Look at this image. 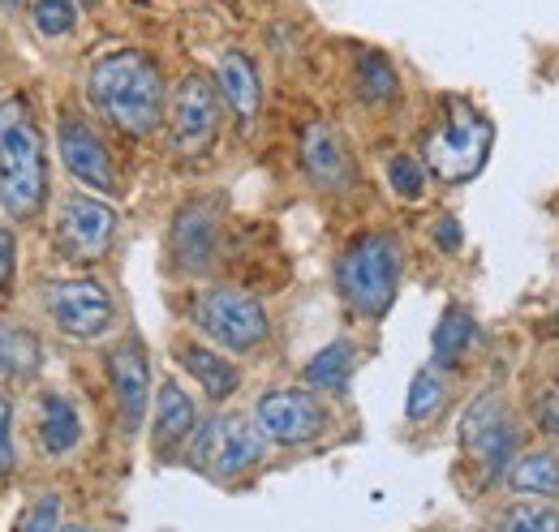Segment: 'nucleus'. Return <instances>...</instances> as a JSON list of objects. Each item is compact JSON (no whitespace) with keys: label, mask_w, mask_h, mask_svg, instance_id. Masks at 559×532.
<instances>
[{"label":"nucleus","mask_w":559,"mask_h":532,"mask_svg":"<svg viewBox=\"0 0 559 532\" xmlns=\"http://www.w3.org/2000/svg\"><path fill=\"white\" fill-rule=\"evenodd\" d=\"M108 383L117 391L126 434H139L142 421H146V408H151V361H146V348H142L139 335H126L108 352Z\"/></svg>","instance_id":"obj_14"},{"label":"nucleus","mask_w":559,"mask_h":532,"mask_svg":"<svg viewBox=\"0 0 559 532\" xmlns=\"http://www.w3.org/2000/svg\"><path fill=\"white\" fill-rule=\"evenodd\" d=\"M490 146H495V125L487 112H478L461 95H448L439 121L421 137V159L443 185H465L469 177L483 172Z\"/></svg>","instance_id":"obj_4"},{"label":"nucleus","mask_w":559,"mask_h":532,"mask_svg":"<svg viewBox=\"0 0 559 532\" xmlns=\"http://www.w3.org/2000/svg\"><path fill=\"white\" fill-rule=\"evenodd\" d=\"M17 464V447H13V403L0 391V476H9Z\"/></svg>","instance_id":"obj_30"},{"label":"nucleus","mask_w":559,"mask_h":532,"mask_svg":"<svg viewBox=\"0 0 559 532\" xmlns=\"http://www.w3.org/2000/svg\"><path fill=\"white\" fill-rule=\"evenodd\" d=\"M521 425L499 391H483L461 416V447L487 481H503V468L516 460Z\"/></svg>","instance_id":"obj_8"},{"label":"nucleus","mask_w":559,"mask_h":532,"mask_svg":"<svg viewBox=\"0 0 559 532\" xmlns=\"http://www.w3.org/2000/svg\"><path fill=\"white\" fill-rule=\"evenodd\" d=\"M448 396H452V387H448V370H439L435 361L421 365L418 374H414V383H409V396H405V416H409V425L435 421V416L443 412Z\"/></svg>","instance_id":"obj_24"},{"label":"nucleus","mask_w":559,"mask_h":532,"mask_svg":"<svg viewBox=\"0 0 559 532\" xmlns=\"http://www.w3.org/2000/svg\"><path fill=\"white\" fill-rule=\"evenodd\" d=\"M186 460L203 464L215 481H237L267 460V434L259 430L254 416H241V412L211 416L207 425H199Z\"/></svg>","instance_id":"obj_6"},{"label":"nucleus","mask_w":559,"mask_h":532,"mask_svg":"<svg viewBox=\"0 0 559 532\" xmlns=\"http://www.w3.org/2000/svg\"><path fill=\"white\" fill-rule=\"evenodd\" d=\"M48 198V155L44 133L35 125L31 99H0V210L13 219L39 215Z\"/></svg>","instance_id":"obj_2"},{"label":"nucleus","mask_w":559,"mask_h":532,"mask_svg":"<svg viewBox=\"0 0 559 532\" xmlns=\"http://www.w3.org/2000/svg\"><path fill=\"white\" fill-rule=\"evenodd\" d=\"M117 210L91 194H70L57 206V250L73 263H99L112 250Z\"/></svg>","instance_id":"obj_11"},{"label":"nucleus","mask_w":559,"mask_h":532,"mask_svg":"<svg viewBox=\"0 0 559 532\" xmlns=\"http://www.w3.org/2000/svg\"><path fill=\"white\" fill-rule=\"evenodd\" d=\"M474 343H478V323H474V314H469L465 305H456V301H452V305L439 314L435 335H430L435 365H439V370H456V365L474 352Z\"/></svg>","instance_id":"obj_21"},{"label":"nucleus","mask_w":559,"mask_h":532,"mask_svg":"<svg viewBox=\"0 0 559 532\" xmlns=\"http://www.w3.org/2000/svg\"><path fill=\"white\" fill-rule=\"evenodd\" d=\"M0 4H4V9H17V4H22V0H0Z\"/></svg>","instance_id":"obj_35"},{"label":"nucleus","mask_w":559,"mask_h":532,"mask_svg":"<svg viewBox=\"0 0 559 532\" xmlns=\"http://www.w3.org/2000/svg\"><path fill=\"white\" fill-rule=\"evenodd\" d=\"M499 532H559V507L556 503H516L503 511Z\"/></svg>","instance_id":"obj_27"},{"label":"nucleus","mask_w":559,"mask_h":532,"mask_svg":"<svg viewBox=\"0 0 559 532\" xmlns=\"http://www.w3.org/2000/svg\"><path fill=\"white\" fill-rule=\"evenodd\" d=\"M219 254V202L194 198L173 215L168 228V258L181 275H207Z\"/></svg>","instance_id":"obj_12"},{"label":"nucleus","mask_w":559,"mask_h":532,"mask_svg":"<svg viewBox=\"0 0 559 532\" xmlns=\"http://www.w3.org/2000/svg\"><path fill=\"white\" fill-rule=\"evenodd\" d=\"M39 301L48 310V318L57 323V331L70 339H104L117 323V301L99 279H44L39 283Z\"/></svg>","instance_id":"obj_7"},{"label":"nucleus","mask_w":559,"mask_h":532,"mask_svg":"<svg viewBox=\"0 0 559 532\" xmlns=\"http://www.w3.org/2000/svg\"><path fill=\"white\" fill-rule=\"evenodd\" d=\"M13 275H17V237L0 223V292L13 288Z\"/></svg>","instance_id":"obj_32"},{"label":"nucleus","mask_w":559,"mask_h":532,"mask_svg":"<svg viewBox=\"0 0 559 532\" xmlns=\"http://www.w3.org/2000/svg\"><path fill=\"white\" fill-rule=\"evenodd\" d=\"M61 532H91V529H86V524H66Z\"/></svg>","instance_id":"obj_34"},{"label":"nucleus","mask_w":559,"mask_h":532,"mask_svg":"<svg viewBox=\"0 0 559 532\" xmlns=\"http://www.w3.org/2000/svg\"><path fill=\"white\" fill-rule=\"evenodd\" d=\"M61 498L57 494H39L31 507H26V516L17 520V532H61Z\"/></svg>","instance_id":"obj_29"},{"label":"nucleus","mask_w":559,"mask_h":532,"mask_svg":"<svg viewBox=\"0 0 559 532\" xmlns=\"http://www.w3.org/2000/svg\"><path fill=\"white\" fill-rule=\"evenodd\" d=\"M35 438H39V451L61 460L70 456L73 447L82 443V416L73 408V399H66L61 391H48L39 396V408H35Z\"/></svg>","instance_id":"obj_18"},{"label":"nucleus","mask_w":559,"mask_h":532,"mask_svg":"<svg viewBox=\"0 0 559 532\" xmlns=\"http://www.w3.org/2000/svg\"><path fill=\"white\" fill-rule=\"evenodd\" d=\"M426 181H430V168L421 164L418 155H392L388 159V185H392L396 198L421 202L426 198Z\"/></svg>","instance_id":"obj_26"},{"label":"nucleus","mask_w":559,"mask_h":532,"mask_svg":"<svg viewBox=\"0 0 559 532\" xmlns=\"http://www.w3.org/2000/svg\"><path fill=\"white\" fill-rule=\"evenodd\" d=\"M396 95H401V73L392 69L388 57H379V52L357 57V99L361 104L383 108V104H396Z\"/></svg>","instance_id":"obj_25"},{"label":"nucleus","mask_w":559,"mask_h":532,"mask_svg":"<svg viewBox=\"0 0 559 532\" xmlns=\"http://www.w3.org/2000/svg\"><path fill=\"white\" fill-rule=\"evenodd\" d=\"M44 365V348L26 327L0 323V383H31Z\"/></svg>","instance_id":"obj_23"},{"label":"nucleus","mask_w":559,"mask_h":532,"mask_svg":"<svg viewBox=\"0 0 559 532\" xmlns=\"http://www.w3.org/2000/svg\"><path fill=\"white\" fill-rule=\"evenodd\" d=\"M405 275V245L392 232H361L336 263V288L357 318H383L396 305Z\"/></svg>","instance_id":"obj_3"},{"label":"nucleus","mask_w":559,"mask_h":532,"mask_svg":"<svg viewBox=\"0 0 559 532\" xmlns=\"http://www.w3.org/2000/svg\"><path fill=\"white\" fill-rule=\"evenodd\" d=\"M301 168H306L310 185L323 190V194H349L353 177H357L345 137L332 130L328 121H314L301 133Z\"/></svg>","instance_id":"obj_16"},{"label":"nucleus","mask_w":559,"mask_h":532,"mask_svg":"<svg viewBox=\"0 0 559 532\" xmlns=\"http://www.w3.org/2000/svg\"><path fill=\"white\" fill-rule=\"evenodd\" d=\"M503 485L512 494H525V498H538V503H556L559 498V456L551 447H534V451H521L508 472H503Z\"/></svg>","instance_id":"obj_20"},{"label":"nucleus","mask_w":559,"mask_h":532,"mask_svg":"<svg viewBox=\"0 0 559 532\" xmlns=\"http://www.w3.org/2000/svg\"><path fill=\"white\" fill-rule=\"evenodd\" d=\"M215 86L224 95V104L233 108V117L241 121V130H254L259 112H263V82L254 61L241 48H224L215 61Z\"/></svg>","instance_id":"obj_17"},{"label":"nucleus","mask_w":559,"mask_h":532,"mask_svg":"<svg viewBox=\"0 0 559 532\" xmlns=\"http://www.w3.org/2000/svg\"><path fill=\"white\" fill-rule=\"evenodd\" d=\"M534 412H538V421H543V430H551V434H559V374L538 391V399H534Z\"/></svg>","instance_id":"obj_31"},{"label":"nucleus","mask_w":559,"mask_h":532,"mask_svg":"<svg viewBox=\"0 0 559 532\" xmlns=\"http://www.w3.org/2000/svg\"><path fill=\"white\" fill-rule=\"evenodd\" d=\"M57 146H61V159H66L73 181H82L95 194H112L117 190L112 150L104 146V137L95 133V125L86 117L61 112V121H57Z\"/></svg>","instance_id":"obj_13"},{"label":"nucleus","mask_w":559,"mask_h":532,"mask_svg":"<svg viewBox=\"0 0 559 532\" xmlns=\"http://www.w3.org/2000/svg\"><path fill=\"white\" fill-rule=\"evenodd\" d=\"M190 318L219 352H254L272 335V318H267L263 301L250 297L246 288H228V283L199 292L190 305Z\"/></svg>","instance_id":"obj_5"},{"label":"nucleus","mask_w":559,"mask_h":532,"mask_svg":"<svg viewBox=\"0 0 559 532\" xmlns=\"http://www.w3.org/2000/svg\"><path fill=\"white\" fill-rule=\"evenodd\" d=\"M86 99L108 125H117L130 137L159 133L168 117L164 69L142 48H112L95 57V65L86 69Z\"/></svg>","instance_id":"obj_1"},{"label":"nucleus","mask_w":559,"mask_h":532,"mask_svg":"<svg viewBox=\"0 0 559 532\" xmlns=\"http://www.w3.org/2000/svg\"><path fill=\"white\" fill-rule=\"evenodd\" d=\"M353 370H357L353 343L349 339H336V343H328L323 352L310 356V365H306V387H310V391H323V396H345Z\"/></svg>","instance_id":"obj_22"},{"label":"nucleus","mask_w":559,"mask_h":532,"mask_svg":"<svg viewBox=\"0 0 559 532\" xmlns=\"http://www.w3.org/2000/svg\"><path fill=\"white\" fill-rule=\"evenodd\" d=\"M82 4H99V0H82Z\"/></svg>","instance_id":"obj_36"},{"label":"nucleus","mask_w":559,"mask_h":532,"mask_svg":"<svg viewBox=\"0 0 559 532\" xmlns=\"http://www.w3.org/2000/svg\"><path fill=\"white\" fill-rule=\"evenodd\" d=\"M254 421L267 434V443H280V447H310L332 430L328 403L301 387H276V391L259 396Z\"/></svg>","instance_id":"obj_10"},{"label":"nucleus","mask_w":559,"mask_h":532,"mask_svg":"<svg viewBox=\"0 0 559 532\" xmlns=\"http://www.w3.org/2000/svg\"><path fill=\"white\" fill-rule=\"evenodd\" d=\"M199 434V403L177 378L159 383V399H155V421H151V451L155 460H177L190 451Z\"/></svg>","instance_id":"obj_15"},{"label":"nucleus","mask_w":559,"mask_h":532,"mask_svg":"<svg viewBox=\"0 0 559 532\" xmlns=\"http://www.w3.org/2000/svg\"><path fill=\"white\" fill-rule=\"evenodd\" d=\"M31 22L44 39H66L78 26V0H31Z\"/></svg>","instance_id":"obj_28"},{"label":"nucleus","mask_w":559,"mask_h":532,"mask_svg":"<svg viewBox=\"0 0 559 532\" xmlns=\"http://www.w3.org/2000/svg\"><path fill=\"white\" fill-rule=\"evenodd\" d=\"M177 361L186 365V374L203 387L207 399H228L237 387H241V370L219 352V348H207V343H177Z\"/></svg>","instance_id":"obj_19"},{"label":"nucleus","mask_w":559,"mask_h":532,"mask_svg":"<svg viewBox=\"0 0 559 532\" xmlns=\"http://www.w3.org/2000/svg\"><path fill=\"white\" fill-rule=\"evenodd\" d=\"M435 241H439V250L456 254V250H461V223H456L452 215H439V219H435Z\"/></svg>","instance_id":"obj_33"},{"label":"nucleus","mask_w":559,"mask_h":532,"mask_svg":"<svg viewBox=\"0 0 559 532\" xmlns=\"http://www.w3.org/2000/svg\"><path fill=\"white\" fill-rule=\"evenodd\" d=\"M219 86L190 69L168 95V142L181 159H203L219 137Z\"/></svg>","instance_id":"obj_9"}]
</instances>
